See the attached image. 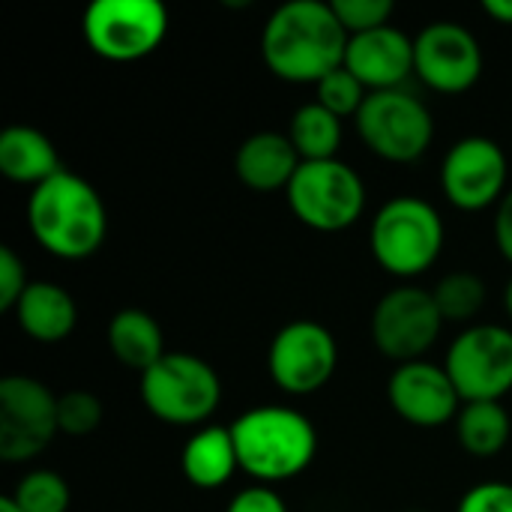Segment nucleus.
<instances>
[{"label": "nucleus", "instance_id": "11", "mask_svg": "<svg viewBox=\"0 0 512 512\" xmlns=\"http://www.w3.org/2000/svg\"><path fill=\"white\" fill-rule=\"evenodd\" d=\"M444 327V318L438 312V303L432 297V291L426 288H393L387 291L372 312L369 330H372V342L375 348L402 363H414L423 360V354L438 342Z\"/></svg>", "mask_w": 512, "mask_h": 512}, {"label": "nucleus", "instance_id": "6", "mask_svg": "<svg viewBox=\"0 0 512 512\" xmlns=\"http://www.w3.org/2000/svg\"><path fill=\"white\" fill-rule=\"evenodd\" d=\"M354 123L363 144L387 162H414L435 138L432 111L405 87L369 93Z\"/></svg>", "mask_w": 512, "mask_h": 512}, {"label": "nucleus", "instance_id": "19", "mask_svg": "<svg viewBox=\"0 0 512 512\" xmlns=\"http://www.w3.org/2000/svg\"><path fill=\"white\" fill-rule=\"evenodd\" d=\"M60 171V153L45 132L21 123L0 132V174L6 180L30 183L36 189Z\"/></svg>", "mask_w": 512, "mask_h": 512}, {"label": "nucleus", "instance_id": "21", "mask_svg": "<svg viewBox=\"0 0 512 512\" xmlns=\"http://www.w3.org/2000/svg\"><path fill=\"white\" fill-rule=\"evenodd\" d=\"M108 348H111L117 363H123L126 369H135L141 375L147 369H153L168 354L159 321L150 312L135 309V306L120 309V312L111 315V321H108Z\"/></svg>", "mask_w": 512, "mask_h": 512}, {"label": "nucleus", "instance_id": "3", "mask_svg": "<svg viewBox=\"0 0 512 512\" xmlns=\"http://www.w3.org/2000/svg\"><path fill=\"white\" fill-rule=\"evenodd\" d=\"M240 471L267 483L303 474L318 453L312 420L285 405H258L231 423Z\"/></svg>", "mask_w": 512, "mask_h": 512}, {"label": "nucleus", "instance_id": "32", "mask_svg": "<svg viewBox=\"0 0 512 512\" xmlns=\"http://www.w3.org/2000/svg\"><path fill=\"white\" fill-rule=\"evenodd\" d=\"M492 234H495L498 252L512 264V189H507V195L498 201L495 222H492Z\"/></svg>", "mask_w": 512, "mask_h": 512}, {"label": "nucleus", "instance_id": "9", "mask_svg": "<svg viewBox=\"0 0 512 512\" xmlns=\"http://www.w3.org/2000/svg\"><path fill=\"white\" fill-rule=\"evenodd\" d=\"M462 402H501L512 390V330L474 324L462 330L444 363Z\"/></svg>", "mask_w": 512, "mask_h": 512}, {"label": "nucleus", "instance_id": "31", "mask_svg": "<svg viewBox=\"0 0 512 512\" xmlns=\"http://www.w3.org/2000/svg\"><path fill=\"white\" fill-rule=\"evenodd\" d=\"M225 512H288V507L279 498V492L258 483V486H249V489L237 492Z\"/></svg>", "mask_w": 512, "mask_h": 512}, {"label": "nucleus", "instance_id": "30", "mask_svg": "<svg viewBox=\"0 0 512 512\" xmlns=\"http://www.w3.org/2000/svg\"><path fill=\"white\" fill-rule=\"evenodd\" d=\"M456 512H512V483H480L468 489Z\"/></svg>", "mask_w": 512, "mask_h": 512}, {"label": "nucleus", "instance_id": "22", "mask_svg": "<svg viewBox=\"0 0 512 512\" xmlns=\"http://www.w3.org/2000/svg\"><path fill=\"white\" fill-rule=\"evenodd\" d=\"M512 420L501 402H465L456 417V438L474 459L498 456L510 441Z\"/></svg>", "mask_w": 512, "mask_h": 512}, {"label": "nucleus", "instance_id": "27", "mask_svg": "<svg viewBox=\"0 0 512 512\" xmlns=\"http://www.w3.org/2000/svg\"><path fill=\"white\" fill-rule=\"evenodd\" d=\"M315 87H318V99L315 102H321L336 117H351V114L357 117L360 105L369 96V90L345 66H339L336 72H330L327 78H321Z\"/></svg>", "mask_w": 512, "mask_h": 512}, {"label": "nucleus", "instance_id": "16", "mask_svg": "<svg viewBox=\"0 0 512 512\" xmlns=\"http://www.w3.org/2000/svg\"><path fill=\"white\" fill-rule=\"evenodd\" d=\"M369 93L399 90L414 72V39L393 27H375L366 33L348 36L345 63H342Z\"/></svg>", "mask_w": 512, "mask_h": 512}, {"label": "nucleus", "instance_id": "12", "mask_svg": "<svg viewBox=\"0 0 512 512\" xmlns=\"http://www.w3.org/2000/svg\"><path fill=\"white\" fill-rule=\"evenodd\" d=\"M339 345L336 336L318 321H291L285 324L267 351V369L279 390L288 396L318 393L336 372Z\"/></svg>", "mask_w": 512, "mask_h": 512}, {"label": "nucleus", "instance_id": "24", "mask_svg": "<svg viewBox=\"0 0 512 512\" xmlns=\"http://www.w3.org/2000/svg\"><path fill=\"white\" fill-rule=\"evenodd\" d=\"M432 297L444 324H465L486 306V282L471 270H453L432 288Z\"/></svg>", "mask_w": 512, "mask_h": 512}, {"label": "nucleus", "instance_id": "34", "mask_svg": "<svg viewBox=\"0 0 512 512\" xmlns=\"http://www.w3.org/2000/svg\"><path fill=\"white\" fill-rule=\"evenodd\" d=\"M0 512H21V507L12 501V495H3V498H0Z\"/></svg>", "mask_w": 512, "mask_h": 512}, {"label": "nucleus", "instance_id": "33", "mask_svg": "<svg viewBox=\"0 0 512 512\" xmlns=\"http://www.w3.org/2000/svg\"><path fill=\"white\" fill-rule=\"evenodd\" d=\"M483 9L501 21V24H512V0H483Z\"/></svg>", "mask_w": 512, "mask_h": 512}, {"label": "nucleus", "instance_id": "23", "mask_svg": "<svg viewBox=\"0 0 512 512\" xmlns=\"http://www.w3.org/2000/svg\"><path fill=\"white\" fill-rule=\"evenodd\" d=\"M288 138L303 162L336 159L342 144V117L327 111L321 102H306L294 111Z\"/></svg>", "mask_w": 512, "mask_h": 512}, {"label": "nucleus", "instance_id": "5", "mask_svg": "<svg viewBox=\"0 0 512 512\" xmlns=\"http://www.w3.org/2000/svg\"><path fill=\"white\" fill-rule=\"evenodd\" d=\"M141 399L156 420L195 426L219 408L222 381L207 360L186 351H168L141 375Z\"/></svg>", "mask_w": 512, "mask_h": 512}, {"label": "nucleus", "instance_id": "25", "mask_svg": "<svg viewBox=\"0 0 512 512\" xmlns=\"http://www.w3.org/2000/svg\"><path fill=\"white\" fill-rule=\"evenodd\" d=\"M12 501L21 512H66L72 504V492L57 471H30L15 486Z\"/></svg>", "mask_w": 512, "mask_h": 512}, {"label": "nucleus", "instance_id": "7", "mask_svg": "<svg viewBox=\"0 0 512 512\" xmlns=\"http://www.w3.org/2000/svg\"><path fill=\"white\" fill-rule=\"evenodd\" d=\"M288 204L315 231H345L363 216L366 183L342 159L303 162L288 183Z\"/></svg>", "mask_w": 512, "mask_h": 512}, {"label": "nucleus", "instance_id": "2", "mask_svg": "<svg viewBox=\"0 0 512 512\" xmlns=\"http://www.w3.org/2000/svg\"><path fill=\"white\" fill-rule=\"evenodd\" d=\"M27 225L45 252L75 261L102 246L108 213L99 192L84 177L63 168L30 192Z\"/></svg>", "mask_w": 512, "mask_h": 512}, {"label": "nucleus", "instance_id": "26", "mask_svg": "<svg viewBox=\"0 0 512 512\" xmlns=\"http://www.w3.org/2000/svg\"><path fill=\"white\" fill-rule=\"evenodd\" d=\"M102 399L87 390H69L57 396V429L69 438H87L102 426Z\"/></svg>", "mask_w": 512, "mask_h": 512}, {"label": "nucleus", "instance_id": "18", "mask_svg": "<svg viewBox=\"0 0 512 512\" xmlns=\"http://www.w3.org/2000/svg\"><path fill=\"white\" fill-rule=\"evenodd\" d=\"M18 327L42 345L63 342L78 324V306L72 294L54 282H30L15 306Z\"/></svg>", "mask_w": 512, "mask_h": 512}, {"label": "nucleus", "instance_id": "14", "mask_svg": "<svg viewBox=\"0 0 512 512\" xmlns=\"http://www.w3.org/2000/svg\"><path fill=\"white\" fill-rule=\"evenodd\" d=\"M414 75L438 93H465L483 75V48L459 21H432L414 36Z\"/></svg>", "mask_w": 512, "mask_h": 512}, {"label": "nucleus", "instance_id": "8", "mask_svg": "<svg viewBox=\"0 0 512 512\" xmlns=\"http://www.w3.org/2000/svg\"><path fill=\"white\" fill-rule=\"evenodd\" d=\"M93 54L132 63L153 54L168 33V9L159 0H93L81 21Z\"/></svg>", "mask_w": 512, "mask_h": 512}, {"label": "nucleus", "instance_id": "4", "mask_svg": "<svg viewBox=\"0 0 512 512\" xmlns=\"http://www.w3.org/2000/svg\"><path fill=\"white\" fill-rule=\"evenodd\" d=\"M369 249L381 270L402 279L420 276L444 249V219L417 195L390 198L369 225Z\"/></svg>", "mask_w": 512, "mask_h": 512}, {"label": "nucleus", "instance_id": "17", "mask_svg": "<svg viewBox=\"0 0 512 512\" xmlns=\"http://www.w3.org/2000/svg\"><path fill=\"white\" fill-rule=\"evenodd\" d=\"M300 165L303 159L294 150L291 138L273 129L249 135L234 153V174L255 192L288 189Z\"/></svg>", "mask_w": 512, "mask_h": 512}, {"label": "nucleus", "instance_id": "10", "mask_svg": "<svg viewBox=\"0 0 512 512\" xmlns=\"http://www.w3.org/2000/svg\"><path fill=\"white\" fill-rule=\"evenodd\" d=\"M57 429V396L30 375L0 381V459L21 465L36 459Z\"/></svg>", "mask_w": 512, "mask_h": 512}, {"label": "nucleus", "instance_id": "29", "mask_svg": "<svg viewBox=\"0 0 512 512\" xmlns=\"http://www.w3.org/2000/svg\"><path fill=\"white\" fill-rule=\"evenodd\" d=\"M27 285L30 282H27V270H24L21 258L9 246H3L0 249V309L15 312V306H18L21 294L27 291Z\"/></svg>", "mask_w": 512, "mask_h": 512}, {"label": "nucleus", "instance_id": "20", "mask_svg": "<svg viewBox=\"0 0 512 512\" xmlns=\"http://www.w3.org/2000/svg\"><path fill=\"white\" fill-rule=\"evenodd\" d=\"M180 468H183V477L195 489L225 486L234 477V471L240 468L231 426H204L201 432H195L183 444Z\"/></svg>", "mask_w": 512, "mask_h": 512}, {"label": "nucleus", "instance_id": "35", "mask_svg": "<svg viewBox=\"0 0 512 512\" xmlns=\"http://www.w3.org/2000/svg\"><path fill=\"white\" fill-rule=\"evenodd\" d=\"M504 306H507V315L512 318V279L510 285H507V291H504Z\"/></svg>", "mask_w": 512, "mask_h": 512}, {"label": "nucleus", "instance_id": "15", "mask_svg": "<svg viewBox=\"0 0 512 512\" xmlns=\"http://www.w3.org/2000/svg\"><path fill=\"white\" fill-rule=\"evenodd\" d=\"M387 399L405 423L420 426V429L444 426L462 411V399L447 369L429 360L396 366L387 384Z\"/></svg>", "mask_w": 512, "mask_h": 512}, {"label": "nucleus", "instance_id": "28", "mask_svg": "<svg viewBox=\"0 0 512 512\" xmlns=\"http://www.w3.org/2000/svg\"><path fill=\"white\" fill-rule=\"evenodd\" d=\"M393 9V0H333V12L348 30V36L390 24Z\"/></svg>", "mask_w": 512, "mask_h": 512}, {"label": "nucleus", "instance_id": "36", "mask_svg": "<svg viewBox=\"0 0 512 512\" xmlns=\"http://www.w3.org/2000/svg\"><path fill=\"white\" fill-rule=\"evenodd\" d=\"M411 512H423V510H411Z\"/></svg>", "mask_w": 512, "mask_h": 512}, {"label": "nucleus", "instance_id": "13", "mask_svg": "<svg viewBox=\"0 0 512 512\" xmlns=\"http://www.w3.org/2000/svg\"><path fill=\"white\" fill-rule=\"evenodd\" d=\"M510 162L504 147L486 135L456 141L441 162V189L459 210H483L507 195Z\"/></svg>", "mask_w": 512, "mask_h": 512}, {"label": "nucleus", "instance_id": "1", "mask_svg": "<svg viewBox=\"0 0 512 512\" xmlns=\"http://www.w3.org/2000/svg\"><path fill=\"white\" fill-rule=\"evenodd\" d=\"M348 30L324 0H288L264 24L261 57L291 84H318L345 63Z\"/></svg>", "mask_w": 512, "mask_h": 512}]
</instances>
